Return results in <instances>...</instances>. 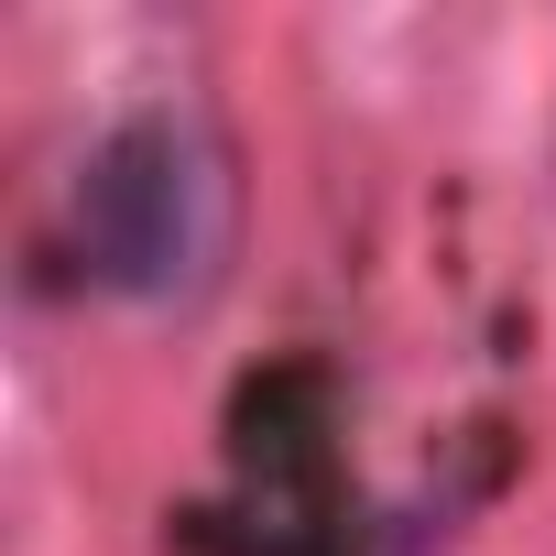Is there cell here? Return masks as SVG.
Returning a JSON list of instances; mask_svg holds the SVG:
<instances>
[{
    "mask_svg": "<svg viewBox=\"0 0 556 556\" xmlns=\"http://www.w3.org/2000/svg\"><path fill=\"white\" fill-rule=\"evenodd\" d=\"M207 251V153L186 121H121L77 175V262L110 295H175Z\"/></svg>",
    "mask_w": 556,
    "mask_h": 556,
    "instance_id": "1",
    "label": "cell"
},
{
    "mask_svg": "<svg viewBox=\"0 0 556 556\" xmlns=\"http://www.w3.org/2000/svg\"><path fill=\"white\" fill-rule=\"evenodd\" d=\"M339 458H328V382L273 371L240 393V513H197L218 556H350L339 545Z\"/></svg>",
    "mask_w": 556,
    "mask_h": 556,
    "instance_id": "2",
    "label": "cell"
}]
</instances>
